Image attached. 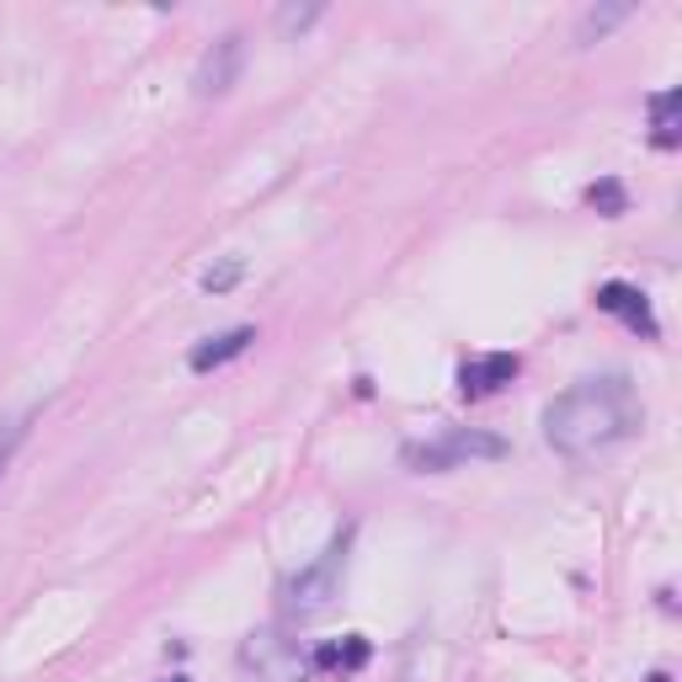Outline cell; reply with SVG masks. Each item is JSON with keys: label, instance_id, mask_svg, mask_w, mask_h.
Wrapping results in <instances>:
<instances>
[{"label": "cell", "instance_id": "8", "mask_svg": "<svg viewBox=\"0 0 682 682\" xmlns=\"http://www.w3.org/2000/svg\"><path fill=\"white\" fill-rule=\"evenodd\" d=\"M251 650H262V682H304L299 656H293V650H282L273 635H262V645H251Z\"/></svg>", "mask_w": 682, "mask_h": 682}, {"label": "cell", "instance_id": "12", "mask_svg": "<svg viewBox=\"0 0 682 682\" xmlns=\"http://www.w3.org/2000/svg\"><path fill=\"white\" fill-rule=\"evenodd\" d=\"M241 278H245V262H241V256H224L219 267H208V273H203V288H208V293H230Z\"/></svg>", "mask_w": 682, "mask_h": 682}, {"label": "cell", "instance_id": "10", "mask_svg": "<svg viewBox=\"0 0 682 682\" xmlns=\"http://www.w3.org/2000/svg\"><path fill=\"white\" fill-rule=\"evenodd\" d=\"M362 661H368V640H362V635H347L342 645H321V650H315V667H342V672H358Z\"/></svg>", "mask_w": 682, "mask_h": 682}, {"label": "cell", "instance_id": "16", "mask_svg": "<svg viewBox=\"0 0 682 682\" xmlns=\"http://www.w3.org/2000/svg\"><path fill=\"white\" fill-rule=\"evenodd\" d=\"M650 682H672V678H667V672H650Z\"/></svg>", "mask_w": 682, "mask_h": 682}, {"label": "cell", "instance_id": "7", "mask_svg": "<svg viewBox=\"0 0 682 682\" xmlns=\"http://www.w3.org/2000/svg\"><path fill=\"white\" fill-rule=\"evenodd\" d=\"M251 342H256V331H251V325H235V331H219V336L198 342L187 362H193V373H213V368H224L230 358H241Z\"/></svg>", "mask_w": 682, "mask_h": 682}, {"label": "cell", "instance_id": "1", "mask_svg": "<svg viewBox=\"0 0 682 682\" xmlns=\"http://www.w3.org/2000/svg\"><path fill=\"white\" fill-rule=\"evenodd\" d=\"M645 421V405L629 384V373H602V379H581L570 384L560 401L544 411V438L565 459H587L608 442L629 438Z\"/></svg>", "mask_w": 682, "mask_h": 682}, {"label": "cell", "instance_id": "13", "mask_svg": "<svg viewBox=\"0 0 682 682\" xmlns=\"http://www.w3.org/2000/svg\"><path fill=\"white\" fill-rule=\"evenodd\" d=\"M27 427H33V416H16V421H5V427H0V481H5V470H11L16 448H22V438H27Z\"/></svg>", "mask_w": 682, "mask_h": 682}, {"label": "cell", "instance_id": "3", "mask_svg": "<svg viewBox=\"0 0 682 682\" xmlns=\"http://www.w3.org/2000/svg\"><path fill=\"white\" fill-rule=\"evenodd\" d=\"M507 453V442L490 438V432H448L438 442H411L405 448V464L416 470V475H438V470H453V464H464V459H501Z\"/></svg>", "mask_w": 682, "mask_h": 682}, {"label": "cell", "instance_id": "15", "mask_svg": "<svg viewBox=\"0 0 682 682\" xmlns=\"http://www.w3.org/2000/svg\"><path fill=\"white\" fill-rule=\"evenodd\" d=\"M315 16H321V5H282L278 27H282V33H299V27H310Z\"/></svg>", "mask_w": 682, "mask_h": 682}, {"label": "cell", "instance_id": "6", "mask_svg": "<svg viewBox=\"0 0 682 682\" xmlns=\"http://www.w3.org/2000/svg\"><path fill=\"white\" fill-rule=\"evenodd\" d=\"M512 379H518V358L512 352H490V358H475L459 368V390L464 395H490V390H501Z\"/></svg>", "mask_w": 682, "mask_h": 682}, {"label": "cell", "instance_id": "4", "mask_svg": "<svg viewBox=\"0 0 682 682\" xmlns=\"http://www.w3.org/2000/svg\"><path fill=\"white\" fill-rule=\"evenodd\" d=\"M241 65H245V38L241 33H224L219 43H208L193 70V96L208 102V96H224L230 85L241 81Z\"/></svg>", "mask_w": 682, "mask_h": 682}, {"label": "cell", "instance_id": "9", "mask_svg": "<svg viewBox=\"0 0 682 682\" xmlns=\"http://www.w3.org/2000/svg\"><path fill=\"white\" fill-rule=\"evenodd\" d=\"M635 16V5H592L581 22H576V48H587V43H598V38H608L619 22H629Z\"/></svg>", "mask_w": 682, "mask_h": 682}, {"label": "cell", "instance_id": "2", "mask_svg": "<svg viewBox=\"0 0 682 682\" xmlns=\"http://www.w3.org/2000/svg\"><path fill=\"white\" fill-rule=\"evenodd\" d=\"M352 539H358V528H342L321 555L282 587V613H288V619H315V613L331 608V598H342V576H347V560H352Z\"/></svg>", "mask_w": 682, "mask_h": 682}, {"label": "cell", "instance_id": "17", "mask_svg": "<svg viewBox=\"0 0 682 682\" xmlns=\"http://www.w3.org/2000/svg\"><path fill=\"white\" fill-rule=\"evenodd\" d=\"M171 682H187V678H171Z\"/></svg>", "mask_w": 682, "mask_h": 682}, {"label": "cell", "instance_id": "11", "mask_svg": "<svg viewBox=\"0 0 682 682\" xmlns=\"http://www.w3.org/2000/svg\"><path fill=\"white\" fill-rule=\"evenodd\" d=\"M678 91H661V96H650V118H656V145L661 150H672L678 145Z\"/></svg>", "mask_w": 682, "mask_h": 682}, {"label": "cell", "instance_id": "5", "mask_svg": "<svg viewBox=\"0 0 682 682\" xmlns=\"http://www.w3.org/2000/svg\"><path fill=\"white\" fill-rule=\"evenodd\" d=\"M598 310L619 315V321L629 325V331H645V336H656V315H650L645 293H640V288H629V282H602V288H598Z\"/></svg>", "mask_w": 682, "mask_h": 682}, {"label": "cell", "instance_id": "14", "mask_svg": "<svg viewBox=\"0 0 682 682\" xmlns=\"http://www.w3.org/2000/svg\"><path fill=\"white\" fill-rule=\"evenodd\" d=\"M587 203L602 208V213H624V187H619V182H592V187H587Z\"/></svg>", "mask_w": 682, "mask_h": 682}]
</instances>
